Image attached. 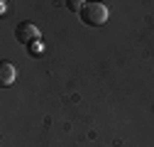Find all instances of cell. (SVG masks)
<instances>
[{
	"instance_id": "1",
	"label": "cell",
	"mask_w": 154,
	"mask_h": 147,
	"mask_svg": "<svg viewBox=\"0 0 154 147\" xmlns=\"http://www.w3.org/2000/svg\"><path fill=\"white\" fill-rule=\"evenodd\" d=\"M81 20L88 27H100L108 22V8L103 3H86L81 10Z\"/></svg>"
},
{
	"instance_id": "2",
	"label": "cell",
	"mask_w": 154,
	"mask_h": 147,
	"mask_svg": "<svg viewBox=\"0 0 154 147\" xmlns=\"http://www.w3.org/2000/svg\"><path fill=\"white\" fill-rule=\"evenodd\" d=\"M15 39L20 42V44H34L37 39H39V30H37V25L34 22H29V20H25V22H20L15 27Z\"/></svg>"
},
{
	"instance_id": "3",
	"label": "cell",
	"mask_w": 154,
	"mask_h": 147,
	"mask_svg": "<svg viewBox=\"0 0 154 147\" xmlns=\"http://www.w3.org/2000/svg\"><path fill=\"white\" fill-rule=\"evenodd\" d=\"M15 83V64L12 61H0V86H12Z\"/></svg>"
},
{
	"instance_id": "4",
	"label": "cell",
	"mask_w": 154,
	"mask_h": 147,
	"mask_svg": "<svg viewBox=\"0 0 154 147\" xmlns=\"http://www.w3.org/2000/svg\"><path fill=\"white\" fill-rule=\"evenodd\" d=\"M27 49H29V54H39V52H42V42L37 39V42H34V44H29Z\"/></svg>"
}]
</instances>
